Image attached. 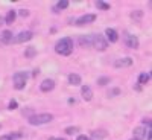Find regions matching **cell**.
<instances>
[{
  "mask_svg": "<svg viewBox=\"0 0 152 140\" xmlns=\"http://www.w3.org/2000/svg\"><path fill=\"white\" fill-rule=\"evenodd\" d=\"M55 52L62 55V56H69L73 52V41H72V38H69V37L61 38V40L56 43V46H55Z\"/></svg>",
  "mask_w": 152,
  "mask_h": 140,
  "instance_id": "1",
  "label": "cell"
},
{
  "mask_svg": "<svg viewBox=\"0 0 152 140\" xmlns=\"http://www.w3.org/2000/svg\"><path fill=\"white\" fill-rule=\"evenodd\" d=\"M53 120V116L50 113H41V114H32L29 116V123L31 125H43Z\"/></svg>",
  "mask_w": 152,
  "mask_h": 140,
  "instance_id": "2",
  "label": "cell"
},
{
  "mask_svg": "<svg viewBox=\"0 0 152 140\" xmlns=\"http://www.w3.org/2000/svg\"><path fill=\"white\" fill-rule=\"evenodd\" d=\"M12 79H14L15 90H23L24 85H26V81H28V75L24 72H17V73H14Z\"/></svg>",
  "mask_w": 152,
  "mask_h": 140,
  "instance_id": "3",
  "label": "cell"
},
{
  "mask_svg": "<svg viewBox=\"0 0 152 140\" xmlns=\"http://www.w3.org/2000/svg\"><path fill=\"white\" fill-rule=\"evenodd\" d=\"M91 44L97 49V50H105L107 49V46H108V43H107V40L102 37V35H93V38H91Z\"/></svg>",
  "mask_w": 152,
  "mask_h": 140,
  "instance_id": "4",
  "label": "cell"
},
{
  "mask_svg": "<svg viewBox=\"0 0 152 140\" xmlns=\"http://www.w3.org/2000/svg\"><path fill=\"white\" fill-rule=\"evenodd\" d=\"M34 34L31 31H24V32H20L15 38H12V43H24V41H29L32 40Z\"/></svg>",
  "mask_w": 152,
  "mask_h": 140,
  "instance_id": "5",
  "label": "cell"
},
{
  "mask_svg": "<svg viewBox=\"0 0 152 140\" xmlns=\"http://www.w3.org/2000/svg\"><path fill=\"white\" fill-rule=\"evenodd\" d=\"M125 44H126V47L137 49L138 47V38L135 35H131V34H125Z\"/></svg>",
  "mask_w": 152,
  "mask_h": 140,
  "instance_id": "6",
  "label": "cell"
},
{
  "mask_svg": "<svg viewBox=\"0 0 152 140\" xmlns=\"http://www.w3.org/2000/svg\"><path fill=\"white\" fill-rule=\"evenodd\" d=\"M94 20H96L94 14H85V15H82V17H79L78 20H76V24H78V26H84V24L93 23Z\"/></svg>",
  "mask_w": 152,
  "mask_h": 140,
  "instance_id": "7",
  "label": "cell"
},
{
  "mask_svg": "<svg viewBox=\"0 0 152 140\" xmlns=\"http://www.w3.org/2000/svg\"><path fill=\"white\" fill-rule=\"evenodd\" d=\"M40 88H41V92H44V93L52 92L53 88H55V81H53V79H44V81L41 82Z\"/></svg>",
  "mask_w": 152,
  "mask_h": 140,
  "instance_id": "8",
  "label": "cell"
},
{
  "mask_svg": "<svg viewBox=\"0 0 152 140\" xmlns=\"http://www.w3.org/2000/svg\"><path fill=\"white\" fill-rule=\"evenodd\" d=\"M105 35H107V38H105L107 43H108V41H110V43H116V41L119 40V35H117V32L114 31L113 28H108V29L105 31Z\"/></svg>",
  "mask_w": 152,
  "mask_h": 140,
  "instance_id": "9",
  "label": "cell"
},
{
  "mask_svg": "<svg viewBox=\"0 0 152 140\" xmlns=\"http://www.w3.org/2000/svg\"><path fill=\"white\" fill-rule=\"evenodd\" d=\"M132 64V59L129 56L126 58H120V59H116V62H114V66H116L117 69H123V67H129Z\"/></svg>",
  "mask_w": 152,
  "mask_h": 140,
  "instance_id": "10",
  "label": "cell"
},
{
  "mask_svg": "<svg viewBox=\"0 0 152 140\" xmlns=\"http://www.w3.org/2000/svg\"><path fill=\"white\" fill-rule=\"evenodd\" d=\"M81 95H82V99H84V100H91V97H93V90H91L88 85H82Z\"/></svg>",
  "mask_w": 152,
  "mask_h": 140,
  "instance_id": "11",
  "label": "cell"
},
{
  "mask_svg": "<svg viewBox=\"0 0 152 140\" xmlns=\"http://www.w3.org/2000/svg\"><path fill=\"white\" fill-rule=\"evenodd\" d=\"M0 43H3V44L12 43V32L11 31H3L2 35H0Z\"/></svg>",
  "mask_w": 152,
  "mask_h": 140,
  "instance_id": "12",
  "label": "cell"
},
{
  "mask_svg": "<svg viewBox=\"0 0 152 140\" xmlns=\"http://www.w3.org/2000/svg\"><path fill=\"white\" fill-rule=\"evenodd\" d=\"M145 136H146V130L143 126H137L134 130V140H143Z\"/></svg>",
  "mask_w": 152,
  "mask_h": 140,
  "instance_id": "13",
  "label": "cell"
},
{
  "mask_svg": "<svg viewBox=\"0 0 152 140\" xmlns=\"http://www.w3.org/2000/svg\"><path fill=\"white\" fill-rule=\"evenodd\" d=\"M69 84H70V85H81V84H82L81 76L76 75V73H70V75H69Z\"/></svg>",
  "mask_w": 152,
  "mask_h": 140,
  "instance_id": "14",
  "label": "cell"
},
{
  "mask_svg": "<svg viewBox=\"0 0 152 140\" xmlns=\"http://www.w3.org/2000/svg\"><path fill=\"white\" fill-rule=\"evenodd\" d=\"M15 17H17L15 11H8V14H6V17L3 18V21H5L6 24H12V23H14V20H15Z\"/></svg>",
  "mask_w": 152,
  "mask_h": 140,
  "instance_id": "15",
  "label": "cell"
},
{
  "mask_svg": "<svg viewBox=\"0 0 152 140\" xmlns=\"http://www.w3.org/2000/svg\"><path fill=\"white\" fill-rule=\"evenodd\" d=\"M149 81H151V75L149 73H142L140 76H138V84H142V85H146Z\"/></svg>",
  "mask_w": 152,
  "mask_h": 140,
  "instance_id": "16",
  "label": "cell"
},
{
  "mask_svg": "<svg viewBox=\"0 0 152 140\" xmlns=\"http://www.w3.org/2000/svg\"><path fill=\"white\" fill-rule=\"evenodd\" d=\"M105 136H107L105 131H93V133H91V139H93V140H102Z\"/></svg>",
  "mask_w": 152,
  "mask_h": 140,
  "instance_id": "17",
  "label": "cell"
},
{
  "mask_svg": "<svg viewBox=\"0 0 152 140\" xmlns=\"http://www.w3.org/2000/svg\"><path fill=\"white\" fill-rule=\"evenodd\" d=\"M91 38H93V35H87V37H81L79 38V43L84 46H91Z\"/></svg>",
  "mask_w": 152,
  "mask_h": 140,
  "instance_id": "18",
  "label": "cell"
},
{
  "mask_svg": "<svg viewBox=\"0 0 152 140\" xmlns=\"http://www.w3.org/2000/svg\"><path fill=\"white\" fill-rule=\"evenodd\" d=\"M35 55H37V49H35V47H32V46H31V47H28L26 50H24V56H28V58H34Z\"/></svg>",
  "mask_w": 152,
  "mask_h": 140,
  "instance_id": "19",
  "label": "cell"
},
{
  "mask_svg": "<svg viewBox=\"0 0 152 140\" xmlns=\"http://www.w3.org/2000/svg\"><path fill=\"white\" fill-rule=\"evenodd\" d=\"M21 134H5V136H0V140H15V139H20Z\"/></svg>",
  "mask_w": 152,
  "mask_h": 140,
  "instance_id": "20",
  "label": "cell"
},
{
  "mask_svg": "<svg viewBox=\"0 0 152 140\" xmlns=\"http://www.w3.org/2000/svg\"><path fill=\"white\" fill-rule=\"evenodd\" d=\"M96 6H97L99 9H102V11H108V9H110V5H108V3H105V2H102V0L96 2Z\"/></svg>",
  "mask_w": 152,
  "mask_h": 140,
  "instance_id": "21",
  "label": "cell"
},
{
  "mask_svg": "<svg viewBox=\"0 0 152 140\" xmlns=\"http://www.w3.org/2000/svg\"><path fill=\"white\" fill-rule=\"evenodd\" d=\"M79 131V128L78 126H69V128H66V134H69V136H72V134H76Z\"/></svg>",
  "mask_w": 152,
  "mask_h": 140,
  "instance_id": "22",
  "label": "cell"
},
{
  "mask_svg": "<svg viewBox=\"0 0 152 140\" xmlns=\"http://www.w3.org/2000/svg\"><path fill=\"white\" fill-rule=\"evenodd\" d=\"M67 6H69V2H67V0H62V2H58V3H56L55 11H56V9H66Z\"/></svg>",
  "mask_w": 152,
  "mask_h": 140,
  "instance_id": "23",
  "label": "cell"
},
{
  "mask_svg": "<svg viewBox=\"0 0 152 140\" xmlns=\"http://www.w3.org/2000/svg\"><path fill=\"white\" fill-rule=\"evenodd\" d=\"M110 81H111V79L108 78V76H104V78H99V79H97V84H99V85H107V84H110Z\"/></svg>",
  "mask_w": 152,
  "mask_h": 140,
  "instance_id": "24",
  "label": "cell"
},
{
  "mask_svg": "<svg viewBox=\"0 0 152 140\" xmlns=\"http://www.w3.org/2000/svg\"><path fill=\"white\" fill-rule=\"evenodd\" d=\"M142 15H143V12H142V11H135V12H132V14H131V17H132V18H137V20L140 18Z\"/></svg>",
  "mask_w": 152,
  "mask_h": 140,
  "instance_id": "25",
  "label": "cell"
},
{
  "mask_svg": "<svg viewBox=\"0 0 152 140\" xmlns=\"http://www.w3.org/2000/svg\"><path fill=\"white\" fill-rule=\"evenodd\" d=\"M17 108V100H11L9 102V110H15Z\"/></svg>",
  "mask_w": 152,
  "mask_h": 140,
  "instance_id": "26",
  "label": "cell"
},
{
  "mask_svg": "<svg viewBox=\"0 0 152 140\" xmlns=\"http://www.w3.org/2000/svg\"><path fill=\"white\" fill-rule=\"evenodd\" d=\"M18 14H20L21 17H28V15H29V12H28V9H21Z\"/></svg>",
  "mask_w": 152,
  "mask_h": 140,
  "instance_id": "27",
  "label": "cell"
},
{
  "mask_svg": "<svg viewBox=\"0 0 152 140\" xmlns=\"http://www.w3.org/2000/svg\"><path fill=\"white\" fill-rule=\"evenodd\" d=\"M119 93H120L119 88H114V90H111V92H110V96H113V95H119Z\"/></svg>",
  "mask_w": 152,
  "mask_h": 140,
  "instance_id": "28",
  "label": "cell"
},
{
  "mask_svg": "<svg viewBox=\"0 0 152 140\" xmlns=\"http://www.w3.org/2000/svg\"><path fill=\"white\" fill-rule=\"evenodd\" d=\"M76 140H90V139H88L87 136H78V139H76Z\"/></svg>",
  "mask_w": 152,
  "mask_h": 140,
  "instance_id": "29",
  "label": "cell"
},
{
  "mask_svg": "<svg viewBox=\"0 0 152 140\" xmlns=\"http://www.w3.org/2000/svg\"><path fill=\"white\" fill-rule=\"evenodd\" d=\"M49 140H64V139H61V137H50Z\"/></svg>",
  "mask_w": 152,
  "mask_h": 140,
  "instance_id": "30",
  "label": "cell"
},
{
  "mask_svg": "<svg viewBox=\"0 0 152 140\" xmlns=\"http://www.w3.org/2000/svg\"><path fill=\"white\" fill-rule=\"evenodd\" d=\"M0 24H3V18L2 17H0Z\"/></svg>",
  "mask_w": 152,
  "mask_h": 140,
  "instance_id": "31",
  "label": "cell"
},
{
  "mask_svg": "<svg viewBox=\"0 0 152 140\" xmlns=\"http://www.w3.org/2000/svg\"><path fill=\"white\" fill-rule=\"evenodd\" d=\"M132 140H134V139H132Z\"/></svg>",
  "mask_w": 152,
  "mask_h": 140,
  "instance_id": "32",
  "label": "cell"
}]
</instances>
